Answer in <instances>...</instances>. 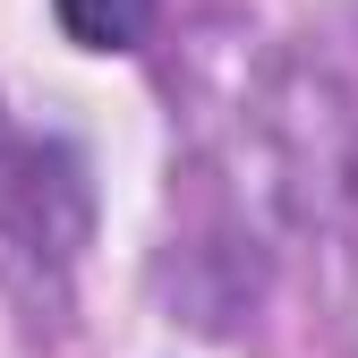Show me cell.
Segmentation results:
<instances>
[{"label": "cell", "instance_id": "obj_1", "mask_svg": "<svg viewBox=\"0 0 358 358\" xmlns=\"http://www.w3.org/2000/svg\"><path fill=\"white\" fill-rule=\"evenodd\" d=\"M52 9H60L69 43H85V52H137L162 0H52Z\"/></svg>", "mask_w": 358, "mask_h": 358}]
</instances>
